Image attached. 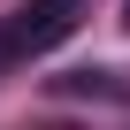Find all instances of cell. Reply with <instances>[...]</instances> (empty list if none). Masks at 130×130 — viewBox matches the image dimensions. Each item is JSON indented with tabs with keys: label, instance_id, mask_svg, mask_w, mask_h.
I'll return each mask as SVG.
<instances>
[{
	"label": "cell",
	"instance_id": "1",
	"mask_svg": "<svg viewBox=\"0 0 130 130\" xmlns=\"http://www.w3.org/2000/svg\"><path fill=\"white\" fill-rule=\"evenodd\" d=\"M77 15H84V0H23L15 23L0 31V54H46L77 31Z\"/></svg>",
	"mask_w": 130,
	"mask_h": 130
},
{
	"label": "cell",
	"instance_id": "2",
	"mask_svg": "<svg viewBox=\"0 0 130 130\" xmlns=\"http://www.w3.org/2000/svg\"><path fill=\"white\" fill-rule=\"evenodd\" d=\"M122 23H130V0H122Z\"/></svg>",
	"mask_w": 130,
	"mask_h": 130
}]
</instances>
